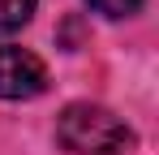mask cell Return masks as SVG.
<instances>
[{"label":"cell","mask_w":159,"mask_h":155,"mask_svg":"<svg viewBox=\"0 0 159 155\" xmlns=\"http://www.w3.org/2000/svg\"><path fill=\"white\" fill-rule=\"evenodd\" d=\"M48 91V65L17 43H0V99H34Z\"/></svg>","instance_id":"obj_2"},{"label":"cell","mask_w":159,"mask_h":155,"mask_svg":"<svg viewBox=\"0 0 159 155\" xmlns=\"http://www.w3.org/2000/svg\"><path fill=\"white\" fill-rule=\"evenodd\" d=\"M95 13H103V17H129L142 9V0H86Z\"/></svg>","instance_id":"obj_4"},{"label":"cell","mask_w":159,"mask_h":155,"mask_svg":"<svg viewBox=\"0 0 159 155\" xmlns=\"http://www.w3.org/2000/svg\"><path fill=\"white\" fill-rule=\"evenodd\" d=\"M39 0H0V30H22L34 17Z\"/></svg>","instance_id":"obj_3"},{"label":"cell","mask_w":159,"mask_h":155,"mask_svg":"<svg viewBox=\"0 0 159 155\" xmlns=\"http://www.w3.org/2000/svg\"><path fill=\"white\" fill-rule=\"evenodd\" d=\"M56 138L69 155H129L133 129L103 103H69L56 116Z\"/></svg>","instance_id":"obj_1"}]
</instances>
